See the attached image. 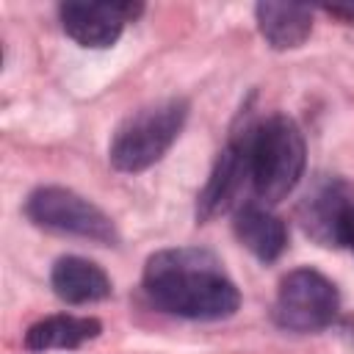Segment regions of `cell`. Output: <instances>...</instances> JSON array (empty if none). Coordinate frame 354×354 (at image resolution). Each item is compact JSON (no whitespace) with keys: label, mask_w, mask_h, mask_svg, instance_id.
<instances>
[{"label":"cell","mask_w":354,"mask_h":354,"mask_svg":"<svg viewBox=\"0 0 354 354\" xmlns=\"http://www.w3.org/2000/svg\"><path fill=\"white\" fill-rule=\"evenodd\" d=\"M50 285L55 296L66 304H88V301H102L111 296L108 274L97 263L86 257H75V254L61 257L53 266Z\"/></svg>","instance_id":"obj_10"},{"label":"cell","mask_w":354,"mask_h":354,"mask_svg":"<svg viewBox=\"0 0 354 354\" xmlns=\"http://www.w3.org/2000/svg\"><path fill=\"white\" fill-rule=\"evenodd\" d=\"M188 119L185 100H163L133 113L111 141V163L119 171H144L177 141Z\"/></svg>","instance_id":"obj_3"},{"label":"cell","mask_w":354,"mask_h":354,"mask_svg":"<svg viewBox=\"0 0 354 354\" xmlns=\"http://www.w3.org/2000/svg\"><path fill=\"white\" fill-rule=\"evenodd\" d=\"M340 310L337 288L313 268H296L282 277L274 318L290 332H318L335 321Z\"/></svg>","instance_id":"obj_5"},{"label":"cell","mask_w":354,"mask_h":354,"mask_svg":"<svg viewBox=\"0 0 354 354\" xmlns=\"http://www.w3.org/2000/svg\"><path fill=\"white\" fill-rule=\"evenodd\" d=\"M354 207V188L340 177L318 180L299 205L304 232L321 246H340V224Z\"/></svg>","instance_id":"obj_8"},{"label":"cell","mask_w":354,"mask_h":354,"mask_svg":"<svg viewBox=\"0 0 354 354\" xmlns=\"http://www.w3.org/2000/svg\"><path fill=\"white\" fill-rule=\"evenodd\" d=\"M304 163H307L304 136L293 119L277 113L252 127L249 180H252V194L260 202L277 205L279 199H285L299 185L304 174Z\"/></svg>","instance_id":"obj_2"},{"label":"cell","mask_w":354,"mask_h":354,"mask_svg":"<svg viewBox=\"0 0 354 354\" xmlns=\"http://www.w3.org/2000/svg\"><path fill=\"white\" fill-rule=\"evenodd\" d=\"M252 127L246 124L243 133L232 136L230 144L221 149L199 199H196V218L199 221H213L230 210H238L243 205V191L246 185L252 188L249 180V138H252Z\"/></svg>","instance_id":"obj_6"},{"label":"cell","mask_w":354,"mask_h":354,"mask_svg":"<svg viewBox=\"0 0 354 354\" xmlns=\"http://www.w3.org/2000/svg\"><path fill=\"white\" fill-rule=\"evenodd\" d=\"M64 33L80 47H111L124 22L141 14L138 3H64L58 8Z\"/></svg>","instance_id":"obj_7"},{"label":"cell","mask_w":354,"mask_h":354,"mask_svg":"<svg viewBox=\"0 0 354 354\" xmlns=\"http://www.w3.org/2000/svg\"><path fill=\"white\" fill-rule=\"evenodd\" d=\"M321 8L343 22H354V3H324Z\"/></svg>","instance_id":"obj_13"},{"label":"cell","mask_w":354,"mask_h":354,"mask_svg":"<svg viewBox=\"0 0 354 354\" xmlns=\"http://www.w3.org/2000/svg\"><path fill=\"white\" fill-rule=\"evenodd\" d=\"M257 28L274 50L301 47L313 30V8L304 3H257Z\"/></svg>","instance_id":"obj_11"},{"label":"cell","mask_w":354,"mask_h":354,"mask_svg":"<svg viewBox=\"0 0 354 354\" xmlns=\"http://www.w3.org/2000/svg\"><path fill=\"white\" fill-rule=\"evenodd\" d=\"M144 293L171 315L191 321H221L235 315L241 293L207 249H163L144 266Z\"/></svg>","instance_id":"obj_1"},{"label":"cell","mask_w":354,"mask_h":354,"mask_svg":"<svg viewBox=\"0 0 354 354\" xmlns=\"http://www.w3.org/2000/svg\"><path fill=\"white\" fill-rule=\"evenodd\" d=\"M102 332L97 318L80 315H50L36 321L25 332L28 351H53V348H80L86 340H94Z\"/></svg>","instance_id":"obj_12"},{"label":"cell","mask_w":354,"mask_h":354,"mask_svg":"<svg viewBox=\"0 0 354 354\" xmlns=\"http://www.w3.org/2000/svg\"><path fill=\"white\" fill-rule=\"evenodd\" d=\"M340 243L354 252V207L346 213V218H343V224H340Z\"/></svg>","instance_id":"obj_14"},{"label":"cell","mask_w":354,"mask_h":354,"mask_svg":"<svg viewBox=\"0 0 354 354\" xmlns=\"http://www.w3.org/2000/svg\"><path fill=\"white\" fill-rule=\"evenodd\" d=\"M235 238L263 263H274L288 246V227L279 216L257 202H243L232 216Z\"/></svg>","instance_id":"obj_9"},{"label":"cell","mask_w":354,"mask_h":354,"mask_svg":"<svg viewBox=\"0 0 354 354\" xmlns=\"http://www.w3.org/2000/svg\"><path fill=\"white\" fill-rule=\"evenodd\" d=\"M28 218L50 232L58 235H77L97 243H116V227L113 221L88 199L69 188L47 185L36 188L25 202Z\"/></svg>","instance_id":"obj_4"}]
</instances>
